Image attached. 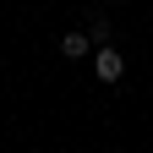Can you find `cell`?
Instances as JSON below:
<instances>
[{"instance_id": "obj_1", "label": "cell", "mask_w": 153, "mask_h": 153, "mask_svg": "<svg viewBox=\"0 0 153 153\" xmlns=\"http://www.w3.org/2000/svg\"><path fill=\"white\" fill-rule=\"evenodd\" d=\"M93 76H99V82H109V88H115V82L126 76V66H120V55H115L109 44L99 49V60H93Z\"/></svg>"}, {"instance_id": "obj_2", "label": "cell", "mask_w": 153, "mask_h": 153, "mask_svg": "<svg viewBox=\"0 0 153 153\" xmlns=\"http://www.w3.org/2000/svg\"><path fill=\"white\" fill-rule=\"evenodd\" d=\"M88 44H93V38H88L82 27H76V33H66V38H60V55H71V60H82V55H88Z\"/></svg>"}]
</instances>
